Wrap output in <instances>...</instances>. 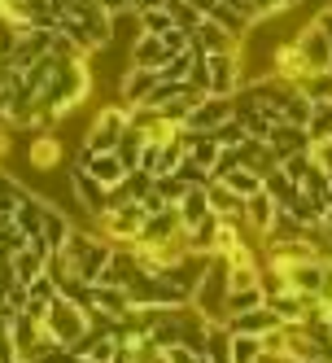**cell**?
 <instances>
[{"mask_svg": "<svg viewBox=\"0 0 332 363\" xmlns=\"http://www.w3.org/2000/svg\"><path fill=\"white\" fill-rule=\"evenodd\" d=\"M110 250H114L110 237H101V232H84V228H70V237L62 245V258L70 263V272L79 276V280L96 284L101 272H105V263H110Z\"/></svg>", "mask_w": 332, "mask_h": 363, "instance_id": "1", "label": "cell"}, {"mask_svg": "<svg viewBox=\"0 0 332 363\" xmlns=\"http://www.w3.org/2000/svg\"><path fill=\"white\" fill-rule=\"evenodd\" d=\"M88 92H92V74H88V66H84V62H70L53 84H44V88L35 92V106L48 110L53 118H66Z\"/></svg>", "mask_w": 332, "mask_h": 363, "instance_id": "2", "label": "cell"}, {"mask_svg": "<svg viewBox=\"0 0 332 363\" xmlns=\"http://www.w3.org/2000/svg\"><path fill=\"white\" fill-rule=\"evenodd\" d=\"M88 328H92V311H88V306L70 302V298H62V294L48 302V311H44V333L53 337V342L70 346V354H74V346L88 337Z\"/></svg>", "mask_w": 332, "mask_h": 363, "instance_id": "3", "label": "cell"}, {"mask_svg": "<svg viewBox=\"0 0 332 363\" xmlns=\"http://www.w3.org/2000/svg\"><path fill=\"white\" fill-rule=\"evenodd\" d=\"M227 280H232V267H227V258H223V254H210V267H206V276H201L197 294H193V306H197L206 320H223Z\"/></svg>", "mask_w": 332, "mask_h": 363, "instance_id": "4", "label": "cell"}, {"mask_svg": "<svg viewBox=\"0 0 332 363\" xmlns=\"http://www.w3.org/2000/svg\"><path fill=\"white\" fill-rule=\"evenodd\" d=\"M122 132H127V106L118 101V106H105L92 118V127H88V136H84L79 149H88V153H114V145H118Z\"/></svg>", "mask_w": 332, "mask_h": 363, "instance_id": "5", "label": "cell"}, {"mask_svg": "<svg viewBox=\"0 0 332 363\" xmlns=\"http://www.w3.org/2000/svg\"><path fill=\"white\" fill-rule=\"evenodd\" d=\"M144 219H149L144 201H127V206H114V211H105L96 223H101V237H110V241H136V232H140Z\"/></svg>", "mask_w": 332, "mask_h": 363, "instance_id": "6", "label": "cell"}, {"mask_svg": "<svg viewBox=\"0 0 332 363\" xmlns=\"http://www.w3.org/2000/svg\"><path fill=\"white\" fill-rule=\"evenodd\" d=\"M175 237H184L180 211H175V206H162V211H153V215L140 223V232H136L132 245H171Z\"/></svg>", "mask_w": 332, "mask_h": 363, "instance_id": "7", "label": "cell"}, {"mask_svg": "<svg viewBox=\"0 0 332 363\" xmlns=\"http://www.w3.org/2000/svg\"><path fill=\"white\" fill-rule=\"evenodd\" d=\"M206 70H210V96H236L241 92V48H232V53H210Z\"/></svg>", "mask_w": 332, "mask_h": 363, "instance_id": "8", "label": "cell"}, {"mask_svg": "<svg viewBox=\"0 0 332 363\" xmlns=\"http://www.w3.org/2000/svg\"><path fill=\"white\" fill-rule=\"evenodd\" d=\"M70 189H74V201H79L92 219H101V215L110 211V189L96 184V179L88 175V167H79V162L70 167Z\"/></svg>", "mask_w": 332, "mask_h": 363, "instance_id": "9", "label": "cell"}, {"mask_svg": "<svg viewBox=\"0 0 332 363\" xmlns=\"http://www.w3.org/2000/svg\"><path fill=\"white\" fill-rule=\"evenodd\" d=\"M188 48H193V53H201V57H210V53H232V48H241V40L227 31V27H219L214 18H201V27L188 35Z\"/></svg>", "mask_w": 332, "mask_h": 363, "instance_id": "10", "label": "cell"}, {"mask_svg": "<svg viewBox=\"0 0 332 363\" xmlns=\"http://www.w3.org/2000/svg\"><path fill=\"white\" fill-rule=\"evenodd\" d=\"M267 306H271L285 324H302V320H311L315 311H319V298H315V294H297V289H280V294L267 298Z\"/></svg>", "mask_w": 332, "mask_h": 363, "instance_id": "11", "label": "cell"}, {"mask_svg": "<svg viewBox=\"0 0 332 363\" xmlns=\"http://www.w3.org/2000/svg\"><path fill=\"white\" fill-rule=\"evenodd\" d=\"M267 145H271V153L280 162L285 158H293V153H311V132H306V127H293V123H275L271 127V136H267Z\"/></svg>", "mask_w": 332, "mask_h": 363, "instance_id": "12", "label": "cell"}, {"mask_svg": "<svg viewBox=\"0 0 332 363\" xmlns=\"http://www.w3.org/2000/svg\"><path fill=\"white\" fill-rule=\"evenodd\" d=\"M232 118V96H206L201 106H193V114H188V132H214L219 123H227Z\"/></svg>", "mask_w": 332, "mask_h": 363, "instance_id": "13", "label": "cell"}, {"mask_svg": "<svg viewBox=\"0 0 332 363\" xmlns=\"http://www.w3.org/2000/svg\"><path fill=\"white\" fill-rule=\"evenodd\" d=\"M297 53L306 57V66H311V74L315 70H328V62H332V40L315 27V22H311V27H306V31H297Z\"/></svg>", "mask_w": 332, "mask_h": 363, "instance_id": "14", "label": "cell"}, {"mask_svg": "<svg viewBox=\"0 0 332 363\" xmlns=\"http://www.w3.org/2000/svg\"><path fill=\"white\" fill-rule=\"evenodd\" d=\"M153 88H158V70H140V66H132V70L118 79V101H122V106H144Z\"/></svg>", "mask_w": 332, "mask_h": 363, "instance_id": "15", "label": "cell"}, {"mask_svg": "<svg viewBox=\"0 0 332 363\" xmlns=\"http://www.w3.org/2000/svg\"><path fill=\"white\" fill-rule=\"evenodd\" d=\"M171 57H175V53L162 44V35L140 31V35H136V44H132V66H140V70H162Z\"/></svg>", "mask_w": 332, "mask_h": 363, "instance_id": "16", "label": "cell"}, {"mask_svg": "<svg viewBox=\"0 0 332 363\" xmlns=\"http://www.w3.org/2000/svg\"><path fill=\"white\" fill-rule=\"evenodd\" d=\"M79 167H88V175L96 179V184H105V189H114V184H122V162H118V153H88V149H79Z\"/></svg>", "mask_w": 332, "mask_h": 363, "instance_id": "17", "label": "cell"}, {"mask_svg": "<svg viewBox=\"0 0 332 363\" xmlns=\"http://www.w3.org/2000/svg\"><path fill=\"white\" fill-rule=\"evenodd\" d=\"M88 306L101 311V315H127L136 302H132L127 289H118V284H92V289H88Z\"/></svg>", "mask_w": 332, "mask_h": 363, "instance_id": "18", "label": "cell"}, {"mask_svg": "<svg viewBox=\"0 0 332 363\" xmlns=\"http://www.w3.org/2000/svg\"><path fill=\"white\" fill-rule=\"evenodd\" d=\"M275 324H285V320H280L271 306H253V311H245V315H232V320H227V328H232V333H249V337H263V333L275 328Z\"/></svg>", "mask_w": 332, "mask_h": 363, "instance_id": "19", "label": "cell"}, {"mask_svg": "<svg viewBox=\"0 0 332 363\" xmlns=\"http://www.w3.org/2000/svg\"><path fill=\"white\" fill-rule=\"evenodd\" d=\"M241 167H245V171H253V175H271V171L280 167V158L271 153V145H267V140H253V136H249V140L241 145Z\"/></svg>", "mask_w": 332, "mask_h": 363, "instance_id": "20", "label": "cell"}, {"mask_svg": "<svg viewBox=\"0 0 332 363\" xmlns=\"http://www.w3.org/2000/svg\"><path fill=\"white\" fill-rule=\"evenodd\" d=\"M210 211L227 223H245V197H236L227 184H210Z\"/></svg>", "mask_w": 332, "mask_h": 363, "instance_id": "21", "label": "cell"}, {"mask_svg": "<svg viewBox=\"0 0 332 363\" xmlns=\"http://www.w3.org/2000/svg\"><path fill=\"white\" fill-rule=\"evenodd\" d=\"M206 363H232V328H227V320H210L206 328Z\"/></svg>", "mask_w": 332, "mask_h": 363, "instance_id": "22", "label": "cell"}, {"mask_svg": "<svg viewBox=\"0 0 332 363\" xmlns=\"http://www.w3.org/2000/svg\"><path fill=\"white\" fill-rule=\"evenodd\" d=\"M275 215H280V206H275V201H271L267 193H253V197L245 201V223H249L253 232H263V237H267V232H271Z\"/></svg>", "mask_w": 332, "mask_h": 363, "instance_id": "23", "label": "cell"}, {"mask_svg": "<svg viewBox=\"0 0 332 363\" xmlns=\"http://www.w3.org/2000/svg\"><path fill=\"white\" fill-rule=\"evenodd\" d=\"M280 211H285L289 219H297L302 228H319V223H324V206H319V201H311V197H306L302 189H297V193H293L285 206H280Z\"/></svg>", "mask_w": 332, "mask_h": 363, "instance_id": "24", "label": "cell"}, {"mask_svg": "<svg viewBox=\"0 0 332 363\" xmlns=\"http://www.w3.org/2000/svg\"><path fill=\"white\" fill-rule=\"evenodd\" d=\"M175 211H180V223H184V228L201 223L206 215H214V211H210V189H188V193L180 197V206H175Z\"/></svg>", "mask_w": 332, "mask_h": 363, "instance_id": "25", "label": "cell"}, {"mask_svg": "<svg viewBox=\"0 0 332 363\" xmlns=\"http://www.w3.org/2000/svg\"><path fill=\"white\" fill-rule=\"evenodd\" d=\"M66 237H70V219L57 211V206H44V232H40L44 250H48V254L62 250V245H66Z\"/></svg>", "mask_w": 332, "mask_h": 363, "instance_id": "26", "label": "cell"}, {"mask_svg": "<svg viewBox=\"0 0 332 363\" xmlns=\"http://www.w3.org/2000/svg\"><path fill=\"white\" fill-rule=\"evenodd\" d=\"M253 306H267L263 284H253V289H227V298H223V320L245 315V311H253Z\"/></svg>", "mask_w": 332, "mask_h": 363, "instance_id": "27", "label": "cell"}, {"mask_svg": "<svg viewBox=\"0 0 332 363\" xmlns=\"http://www.w3.org/2000/svg\"><path fill=\"white\" fill-rule=\"evenodd\" d=\"M74 354H70V346H62V342H53V337H40V342L31 346V350H22V363H70Z\"/></svg>", "mask_w": 332, "mask_h": 363, "instance_id": "28", "label": "cell"}, {"mask_svg": "<svg viewBox=\"0 0 332 363\" xmlns=\"http://www.w3.org/2000/svg\"><path fill=\"white\" fill-rule=\"evenodd\" d=\"M275 74H280V79H289V84H297V79H306V74H311L306 57L297 53V44H285V48L275 53Z\"/></svg>", "mask_w": 332, "mask_h": 363, "instance_id": "29", "label": "cell"}, {"mask_svg": "<svg viewBox=\"0 0 332 363\" xmlns=\"http://www.w3.org/2000/svg\"><path fill=\"white\" fill-rule=\"evenodd\" d=\"M311 114H315V101L302 96L297 88L285 96V106H280V123H293V127H311Z\"/></svg>", "mask_w": 332, "mask_h": 363, "instance_id": "30", "label": "cell"}, {"mask_svg": "<svg viewBox=\"0 0 332 363\" xmlns=\"http://www.w3.org/2000/svg\"><path fill=\"white\" fill-rule=\"evenodd\" d=\"M302 96H311L315 106H332V70H315V74H306V79L293 84Z\"/></svg>", "mask_w": 332, "mask_h": 363, "instance_id": "31", "label": "cell"}, {"mask_svg": "<svg viewBox=\"0 0 332 363\" xmlns=\"http://www.w3.org/2000/svg\"><path fill=\"white\" fill-rule=\"evenodd\" d=\"M114 153H118V162H122V171H140V153H144V136L136 132V127H127V132L118 136V145H114Z\"/></svg>", "mask_w": 332, "mask_h": 363, "instance_id": "32", "label": "cell"}, {"mask_svg": "<svg viewBox=\"0 0 332 363\" xmlns=\"http://www.w3.org/2000/svg\"><path fill=\"white\" fill-rule=\"evenodd\" d=\"M57 162H62V145L53 140V132H35V140H31V167L48 171V167H57Z\"/></svg>", "mask_w": 332, "mask_h": 363, "instance_id": "33", "label": "cell"}, {"mask_svg": "<svg viewBox=\"0 0 332 363\" xmlns=\"http://www.w3.org/2000/svg\"><path fill=\"white\" fill-rule=\"evenodd\" d=\"M302 193L311 201H319V206H328V197H332V175L324 167H315V158H311V171L302 175Z\"/></svg>", "mask_w": 332, "mask_h": 363, "instance_id": "34", "label": "cell"}, {"mask_svg": "<svg viewBox=\"0 0 332 363\" xmlns=\"http://www.w3.org/2000/svg\"><path fill=\"white\" fill-rule=\"evenodd\" d=\"M214 184H227L236 197H253V193H263V175H253V171H245V167H236V171H227L223 179H214Z\"/></svg>", "mask_w": 332, "mask_h": 363, "instance_id": "35", "label": "cell"}, {"mask_svg": "<svg viewBox=\"0 0 332 363\" xmlns=\"http://www.w3.org/2000/svg\"><path fill=\"white\" fill-rule=\"evenodd\" d=\"M214 232H219V215H206L201 223H193V228H188V250L214 254Z\"/></svg>", "mask_w": 332, "mask_h": 363, "instance_id": "36", "label": "cell"}, {"mask_svg": "<svg viewBox=\"0 0 332 363\" xmlns=\"http://www.w3.org/2000/svg\"><path fill=\"white\" fill-rule=\"evenodd\" d=\"M206 18H214L219 27H227V31H232L236 40H241V35H245V31L253 27V18H249V13H241V9H232V5H214V9H210Z\"/></svg>", "mask_w": 332, "mask_h": 363, "instance_id": "37", "label": "cell"}, {"mask_svg": "<svg viewBox=\"0 0 332 363\" xmlns=\"http://www.w3.org/2000/svg\"><path fill=\"white\" fill-rule=\"evenodd\" d=\"M297 189H302V184H293V179H289L285 171H280V167H275L271 175H263V193H267V197H271L275 206H285V201H289V197H293Z\"/></svg>", "mask_w": 332, "mask_h": 363, "instance_id": "38", "label": "cell"}, {"mask_svg": "<svg viewBox=\"0 0 332 363\" xmlns=\"http://www.w3.org/2000/svg\"><path fill=\"white\" fill-rule=\"evenodd\" d=\"M175 175H180V179H184L188 189H210V184H214V175H210L206 167H201V162H193L188 153L180 158V167H175Z\"/></svg>", "mask_w": 332, "mask_h": 363, "instance_id": "39", "label": "cell"}, {"mask_svg": "<svg viewBox=\"0 0 332 363\" xmlns=\"http://www.w3.org/2000/svg\"><path fill=\"white\" fill-rule=\"evenodd\" d=\"M166 9H171V18H175V27H180V31H197L201 18H206L197 5H188V0H166Z\"/></svg>", "mask_w": 332, "mask_h": 363, "instance_id": "40", "label": "cell"}, {"mask_svg": "<svg viewBox=\"0 0 332 363\" xmlns=\"http://www.w3.org/2000/svg\"><path fill=\"white\" fill-rule=\"evenodd\" d=\"M136 18H140V31H149V35H166V31L175 27V18H171V9H166V5L144 9V13H136Z\"/></svg>", "mask_w": 332, "mask_h": 363, "instance_id": "41", "label": "cell"}, {"mask_svg": "<svg viewBox=\"0 0 332 363\" xmlns=\"http://www.w3.org/2000/svg\"><path fill=\"white\" fill-rule=\"evenodd\" d=\"M258 359H263L258 337H249V333H232V363H258Z\"/></svg>", "mask_w": 332, "mask_h": 363, "instance_id": "42", "label": "cell"}, {"mask_svg": "<svg viewBox=\"0 0 332 363\" xmlns=\"http://www.w3.org/2000/svg\"><path fill=\"white\" fill-rule=\"evenodd\" d=\"M214 140H219L223 149H241V145L249 140V132H245V123H241V118H227V123L214 127Z\"/></svg>", "mask_w": 332, "mask_h": 363, "instance_id": "43", "label": "cell"}, {"mask_svg": "<svg viewBox=\"0 0 332 363\" xmlns=\"http://www.w3.org/2000/svg\"><path fill=\"white\" fill-rule=\"evenodd\" d=\"M153 189H158V197H162L166 206H180V197L188 193V184H184L180 175H158V179H153Z\"/></svg>", "mask_w": 332, "mask_h": 363, "instance_id": "44", "label": "cell"}, {"mask_svg": "<svg viewBox=\"0 0 332 363\" xmlns=\"http://www.w3.org/2000/svg\"><path fill=\"white\" fill-rule=\"evenodd\" d=\"M306 132H311V140H332V106H315Z\"/></svg>", "mask_w": 332, "mask_h": 363, "instance_id": "45", "label": "cell"}, {"mask_svg": "<svg viewBox=\"0 0 332 363\" xmlns=\"http://www.w3.org/2000/svg\"><path fill=\"white\" fill-rule=\"evenodd\" d=\"M258 346H263V354H271V359H285V324L267 328V333L258 337Z\"/></svg>", "mask_w": 332, "mask_h": 363, "instance_id": "46", "label": "cell"}, {"mask_svg": "<svg viewBox=\"0 0 332 363\" xmlns=\"http://www.w3.org/2000/svg\"><path fill=\"white\" fill-rule=\"evenodd\" d=\"M280 171H285V175L293 179V184H302V175L311 171V153H293V158H285V162H280Z\"/></svg>", "mask_w": 332, "mask_h": 363, "instance_id": "47", "label": "cell"}, {"mask_svg": "<svg viewBox=\"0 0 332 363\" xmlns=\"http://www.w3.org/2000/svg\"><path fill=\"white\" fill-rule=\"evenodd\" d=\"M236 167H241V149H223L219 158H214V167H210V175H214V179H223L227 171H236Z\"/></svg>", "mask_w": 332, "mask_h": 363, "instance_id": "48", "label": "cell"}, {"mask_svg": "<svg viewBox=\"0 0 332 363\" xmlns=\"http://www.w3.org/2000/svg\"><path fill=\"white\" fill-rule=\"evenodd\" d=\"M188 35H193V31H180V27H171V31L162 35V44L171 48L175 57H180V53H188Z\"/></svg>", "mask_w": 332, "mask_h": 363, "instance_id": "49", "label": "cell"}, {"mask_svg": "<svg viewBox=\"0 0 332 363\" xmlns=\"http://www.w3.org/2000/svg\"><path fill=\"white\" fill-rule=\"evenodd\" d=\"M311 158H315V167H324L332 175V140H315L311 145Z\"/></svg>", "mask_w": 332, "mask_h": 363, "instance_id": "50", "label": "cell"}, {"mask_svg": "<svg viewBox=\"0 0 332 363\" xmlns=\"http://www.w3.org/2000/svg\"><path fill=\"white\" fill-rule=\"evenodd\" d=\"M101 9L110 18H118V13H132V0H101Z\"/></svg>", "mask_w": 332, "mask_h": 363, "instance_id": "51", "label": "cell"}, {"mask_svg": "<svg viewBox=\"0 0 332 363\" xmlns=\"http://www.w3.org/2000/svg\"><path fill=\"white\" fill-rule=\"evenodd\" d=\"M315 27H319V31H324V35H328V40H332V5H328V9H319V13H315Z\"/></svg>", "mask_w": 332, "mask_h": 363, "instance_id": "52", "label": "cell"}, {"mask_svg": "<svg viewBox=\"0 0 332 363\" xmlns=\"http://www.w3.org/2000/svg\"><path fill=\"white\" fill-rule=\"evenodd\" d=\"M158 5H166V0H132V13H144V9H158Z\"/></svg>", "mask_w": 332, "mask_h": 363, "instance_id": "53", "label": "cell"}, {"mask_svg": "<svg viewBox=\"0 0 332 363\" xmlns=\"http://www.w3.org/2000/svg\"><path fill=\"white\" fill-rule=\"evenodd\" d=\"M289 363H328L324 354H311V359H289Z\"/></svg>", "mask_w": 332, "mask_h": 363, "instance_id": "54", "label": "cell"}, {"mask_svg": "<svg viewBox=\"0 0 332 363\" xmlns=\"http://www.w3.org/2000/svg\"><path fill=\"white\" fill-rule=\"evenodd\" d=\"M324 324H328V337H332V311H324Z\"/></svg>", "mask_w": 332, "mask_h": 363, "instance_id": "55", "label": "cell"}, {"mask_svg": "<svg viewBox=\"0 0 332 363\" xmlns=\"http://www.w3.org/2000/svg\"><path fill=\"white\" fill-rule=\"evenodd\" d=\"M70 363H96V359H84V354H74V359H70Z\"/></svg>", "mask_w": 332, "mask_h": 363, "instance_id": "56", "label": "cell"}, {"mask_svg": "<svg viewBox=\"0 0 332 363\" xmlns=\"http://www.w3.org/2000/svg\"><path fill=\"white\" fill-rule=\"evenodd\" d=\"M328 201H332V197H328Z\"/></svg>", "mask_w": 332, "mask_h": 363, "instance_id": "57", "label": "cell"}]
</instances>
